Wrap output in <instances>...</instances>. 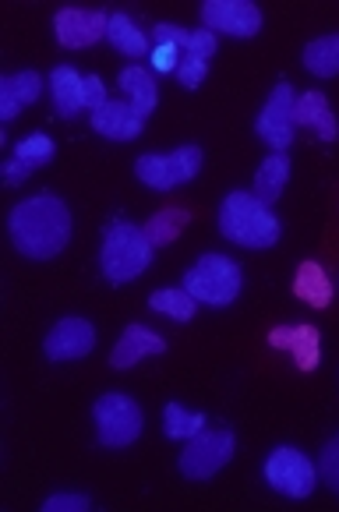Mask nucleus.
Here are the masks:
<instances>
[{"mask_svg": "<svg viewBox=\"0 0 339 512\" xmlns=\"http://www.w3.org/2000/svg\"><path fill=\"white\" fill-rule=\"evenodd\" d=\"M50 96H53V110H57V117H64V121H75L78 113L85 110V78L78 75L71 64L53 68Z\"/></svg>", "mask_w": 339, "mask_h": 512, "instance_id": "nucleus-19", "label": "nucleus"}, {"mask_svg": "<svg viewBox=\"0 0 339 512\" xmlns=\"http://www.w3.org/2000/svg\"><path fill=\"white\" fill-rule=\"evenodd\" d=\"M202 145H181L174 152H145L135 159V177L152 191H174L202 174Z\"/></svg>", "mask_w": 339, "mask_h": 512, "instance_id": "nucleus-6", "label": "nucleus"}, {"mask_svg": "<svg viewBox=\"0 0 339 512\" xmlns=\"http://www.w3.org/2000/svg\"><path fill=\"white\" fill-rule=\"evenodd\" d=\"M188 219H191V212L188 209H159L156 216H149L145 219V237L152 241V248H159V244H170V241H177V237L184 234V226H188Z\"/></svg>", "mask_w": 339, "mask_h": 512, "instance_id": "nucleus-27", "label": "nucleus"}, {"mask_svg": "<svg viewBox=\"0 0 339 512\" xmlns=\"http://www.w3.org/2000/svg\"><path fill=\"white\" fill-rule=\"evenodd\" d=\"M149 308L156 311V315L170 318V322H191L198 311V301L184 287H159L156 294L149 297Z\"/></svg>", "mask_w": 339, "mask_h": 512, "instance_id": "nucleus-26", "label": "nucleus"}, {"mask_svg": "<svg viewBox=\"0 0 339 512\" xmlns=\"http://www.w3.org/2000/svg\"><path fill=\"white\" fill-rule=\"evenodd\" d=\"M318 481L329 484L339 495V435H332L318 452Z\"/></svg>", "mask_w": 339, "mask_h": 512, "instance_id": "nucleus-29", "label": "nucleus"}, {"mask_svg": "<svg viewBox=\"0 0 339 512\" xmlns=\"http://www.w3.org/2000/svg\"><path fill=\"white\" fill-rule=\"evenodd\" d=\"M29 177H32V166L22 163V159L11 156L8 163H4V184H8V188H18V184H25Z\"/></svg>", "mask_w": 339, "mask_h": 512, "instance_id": "nucleus-34", "label": "nucleus"}, {"mask_svg": "<svg viewBox=\"0 0 339 512\" xmlns=\"http://www.w3.org/2000/svg\"><path fill=\"white\" fill-rule=\"evenodd\" d=\"M205 75H209V61H202V57H181V68L174 71V78L184 85L188 92H198L205 82Z\"/></svg>", "mask_w": 339, "mask_h": 512, "instance_id": "nucleus-30", "label": "nucleus"}, {"mask_svg": "<svg viewBox=\"0 0 339 512\" xmlns=\"http://www.w3.org/2000/svg\"><path fill=\"white\" fill-rule=\"evenodd\" d=\"M290 184V159L287 152H269V156L258 163V174H255V188H251V195L262 198L265 205H272L279 195H283V188Z\"/></svg>", "mask_w": 339, "mask_h": 512, "instance_id": "nucleus-22", "label": "nucleus"}, {"mask_svg": "<svg viewBox=\"0 0 339 512\" xmlns=\"http://www.w3.org/2000/svg\"><path fill=\"white\" fill-rule=\"evenodd\" d=\"M181 57H184V53L177 50L174 43H152V53H149L152 68H156V71H170V75L181 68Z\"/></svg>", "mask_w": 339, "mask_h": 512, "instance_id": "nucleus-32", "label": "nucleus"}, {"mask_svg": "<svg viewBox=\"0 0 339 512\" xmlns=\"http://www.w3.org/2000/svg\"><path fill=\"white\" fill-rule=\"evenodd\" d=\"M181 287L188 290L198 304H205V308H226V304H234L237 297H241L244 272L234 258L209 251V255H202L184 272Z\"/></svg>", "mask_w": 339, "mask_h": 512, "instance_id": "nucleus-4", "label": "nucleus"}, {"mask_svg": "<svg viewBox=\"0 0 339 512\" xmlns=\"http://www.w3.org/2000/svg\"><path fill=\"white\" fill-rule=\"evenodd\" d=\"M106 39H110L113 50L124 53V57H131V61H145V57L152 53V36L149 32H142V25H138L131 15H124V11H113L110 15Z\"/></svg>", "mask_w": 339, "mask_h": 512, "instance_id": "nucleus-20", "label": "nucleus"}, {"mask_svg": "<svg viewBox=\"0 0 339 512\" xmlns=\"http://www.w3.org/2000/svg\"><path fill=\"white\" fill-rule=\"evenodd\" d=\"M152 43H174L184 57H202V61H212L216 57V32L209 29H181V25H170V22H159L152 29Z\"/></svg>", "mask_w": 339, "mask_h": 512, "instance_id": "nucleus-18", "label": "nucleus"}, {"mask_svg": "<svg viewBox=\"0 0 339 512\" xmlns=\"http://www.w3.org/2000/svg\"><path fill=\"white\" fill-rule=\"evenodd\" d=\"M294 106H297L294 85H290V82H279L276 89L269 92V99H265L262 113H258L255 135L262 138V142L269 145L272 152H287L290 145H294V135H297Z\"/></svg>", "mask_w": 339, "mask_h": 512, "instance_id": "nucleus-9", "label": "nucleus"}, {"mask_svg": "<svg viewBox=\"0 0 339 512\" xmlns=\"http://www.w3.org/2000/svg\"><path fill=\"white\" fill-rule=\"evenodd\" d=\"M205 424H209V417L188 410L184 403H166L163 407V435L174 438V442H188V438L202 435Z\"/></svg>", "mask_w": 339, "mask_h": 512, "instance_id": "nucleus-25", "label": "nucleus"}, {"mask_svg": "<svg viewBox=\"0 0 339 512\" xmlns=\"http://www.w3.org/2000/svg\"><path fill=\"white\" fill-rule=\"evenodd\" d=\"M219 234L237 248L262 251L283 237V223L272 212V205H265L251 191H230L219 202Z\"/></svg>", "mask_w": 339, "mask_h": 512, "instance_id": "nucleus-2", "label": "nucleus"}, {"mask_svg": "<svg viewBox=\"0 0 339 512\" xmlns=\"http://www.w3.org/2000/svg\"><path fill=\"white\" fill-rule=\"evenodd\" d=\"M92 350H96V325H92L89 318H78V315L61 318L43 339V354L50 357L53 364L82 361V357H89Z\"/></svg>", "mask_w": 339, "mask_h": 512, "instance_id": "nucleus-11", "label": "nucleus"}, {"mask_svg": "<svg viewBox=\"0 0 339 512\" xmlns=\"http://www.w3.org/2000/svg\"><path fill=\"white\" fill-rule=\"evenodd\" d=\"M106 29H110V15L99 8H61L53 15V36L64 50L96 46L99 39H106Z\"/></svg>", "mask_w": 339, "mask_h": 512, "instance_id": "nucleus-12", "label": "nucleus"}, {"mask_svg": "<svg viewBox=\"0 0 339 512\" xmlns=\"http://www.w3.org/2000/svg\"><path fill=\"white\" fill-rule=\"evenodd\" d=\"M145 121H149V117H142L128 99H110V103L99 106V110L89 117L92 131L110 138V142H135V138L145 131Z\"/></svg>", "mask_w": 339, "mask_h": 512, "instance_id": "nucleus-14", "label": "nucleus"}, {"mask_svg": "<svg viewBox=\"0 0 339 512\" xmlns=\"http://www.w3.org/2000/svg\"><path fill=\"white\" fill-rule=\"evenodd\" d=\"M294 294L297 301L311 304V308H329L332 304V279L318 262H301L294 272Z\"/></svg>", "mask_w": 339, "mask_h": 512, "instance_id": "nucleus-23", "label": "nucleus"}, {"mask_svg": "<svg viewBox=\"0 0 339 512\" xmlns=\"http://www.w3.org/2000/svg\"><path fill=\"white\" fill-rule=\"evenodd\" d=\"M152 241L145 237L142 226L131 219L117 216L106 223L103 244H99V272L110 287H124L131 279H138L152 265Z\"/></svg>", "mask_w": 339, "mask_h": 512, "instance_id": "nucleus-3", "label": "nucleus"}, {"mask_svg": "<svg viewBox=\"0 0 339 512\" xmlns=\"http://www.w3.org/2000/svg\"><path fill=\"white\" fill-rule=\"evenodd\" d=\"M159 354H166V339L159 336L156 329H149V325L131 322L128 329L121 332V339L113 343L110 364L117 371H128V368H135L138 361H145V357H159Z\"/></svg>", "mask_w": 339, "mask_h": 512, "instance_id": "nucleus-15", "label": "nucleus"}, {"mask_svg": "<svg viewBox=\"0 0 339 512\" xmlns=\"http://www.w3.org/2000/svg\"><path fill=\"white\" fill-rule=\"evenodd\" d=\"M198 15H202V29L234 39H255L265 25V15L255 0H205Z\"/></svg>", "mask_w": 339, "mask_h": 512, "instance_id": "nucleus-10", "label": "nucleus"}, {"mask_svg": "<svg viewBox=\"0 0 339 512\" xmlns=\"http://www.w3.org/2000/svg\"><path fill=\"white\" fill-rule=\"evenodd\" d=\"M304 68L315 78L339 75V32H325V36L311 39V43L304 46Z\"/></svg>", "mask_w": 339, "mask_h": 512, "instance_id": "nucleus-24", "label": "nucleus"}, {"mask_svg": "<svg viewBox=\"0 0 339 512\" xmlns=\"http://www.w3.org/2000/svg\"><path fill=\"white\" fill-rule=\"evenodd\" d=\"M92 498L82 495V491H57L43 502V512H89Z\"/></svg>", "mask_w": 339, "mask_h": 512, "instance_id": "nucleus-31", "label": "nucleus"}, {"mask_svg": "<svg viewBox=\"0 0 339 512\" xmlns=\"http://www.w3.org/2000/svg\"><path fill=\"white\" fill-rule=\"evenodd\" d=\"M8 234L18 255L32 262H50L57 258L71 241V209L61 195L39 191L32 198L15 202L8 216Z\"/></svg>", "mask_w": 339, "mask_h": 512, "instance_id": "nucleus-1", "label": "nucleus"}, {"mask_svg": "<svg viewBox=\"0 0 339 512\" xmlns=\"http://www.w3.org/2000/svg\"><path fill=\"white\" fill-rule=\"evenodd\" d=\"M53 152H57V145H53V138H50V135H43V131H36V135H25L22 142L15 145V159L29 163L32 170H36V166H46V163H50Z\"/></svg>", "mask_w": 339, "mask_h": 512, "instance_id": "nucleus-28", "label": "nucleus"}, {"mask_svg": "<svg viewBox=\"0 0 339 512\" xmlns=\"http://www.w3.org/2000/svg\"><path fill=\"white\" fill-rule=\"evenodd\" d=\"M110 103V96H106V85L99 75H85V110L96 113L99 106Z\"/></svg>", "mask_w": 339, "mask_h": 512, "instance_id": "nucleus-33", "label": "nucleus"}, {"mask_svg": "<svg viewBox=\"0 0 339 512\" xmlns=\"http://www.w3.org/2000/svg\"><path fill=\"white\" fill-rule=\"evenodd\" d=\"M117 89L124 92V99H128L142 117H149V113L156 110V103H159L156 75H152L149 68H142V64H128V68H121V75H117Z\"/></svg>", "mask_w": 339, "mask_h": 512, "instance_id": "nucleus-21", "label": "nucleus"}, {"mask_svg": "<svg viewBox=\"0 0 339 512\" xmlns=\"http://www.w3.org/2000/svg\"><path fill=\"white\" fill-rule=\"evenodd\" d=\"M269 347L272 350H287L294 357L297 371L311 375L322 364V336H318L315 325H276L269 332Z\"/></svg>", "mask_w": 339, "mask_h": 512, "instance_id": "nucleus-13", "label": "nucleus"}, {"mask_svg": "<svg viewBox=\"0 0 339 512\" xmlns=\"http://www.w3.org/2000/svg\"><path fill=\"white\" fill-rule=\"evenodd\" d=\"M92 421H96V438L106 449H128L142 438L145 414L128 392H103L92 407Z\"/></svg>", "mask_w": 339, "mask_h": 512, "instance_id": "nucleus-5", "label": "nucleus"}, {"mask_svg": "<svg viewBox=\"0 0 339 512\" xmlns=\"http://www.w3.org/2000/svg\"><path fill=\"white\" fill-rule=\"evenodd\" d=\"M262 477L276 495L283 498H308L318 488V463H311V456H304L294 445H276L265 456Z\"/></svg>", "mask_w": 339, "mask_h": 512, "instance_id": "nucleus-7", "label": "nucleus"}, {"mask_svg": "<svg viewBox=\"0 0 339 512\" xmlns=\"http://www.w3.org/2000/svg\"><path fill=\"white\" fill-rule=\"evenodd\" d=\"M234 452H237L234 431L230 428H216V431L205 428L202 435L188 438L184 452L177 456V470H181L188 481H209V477H216L226 463L234 460Z\"/></svg>", "mask_w": 339, "mask_h": 512, "instance_id": "nucleus-8", "label": "nucleus"}, {"mask_svg": "<svg viewBox=\"0 0 339 512\" xmlns=\"http://www.w3.org/2000/svg\"><path fill=\"white\" fill-rule=\"evenodd\" d=\"M43 96V78L39 71H15L0 78V121H15L18 110Z\"/></svg>", "mask_w": 339, "mask_h": 512, "instance_id": "nucleus-17", "label": "nucleus"}, {"mask_svg": "<svg viewBox=\"0 0 339 512\" xmlns=\"http://www.w3.org/2000/svg\"><path fill=\"white\" fill-rule=\"evenodd\" d=\"M294 117H297V128H311L322 142H336L339 138V117L332 113L325 92L311 89V92H304V96H297Z\"/></svg>", "mask_w": 339, "mask_h": 512, "instance_id": "nucleus-16", "label": "nucleus"}]
</instances>
